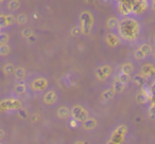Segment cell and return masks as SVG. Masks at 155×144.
I'll list each match as a JSON object with an SVG mask.
<instances>
[{
    "label": "cell",
    "instance_id": "obj_33",
    "mask_svg": "<svg viewBox=\"0 0 155 144\" xmlns=\"http://www.w3.org/2000/svg\"><path fill=\"white\" fill-rule=\"evenodd\" d=\"M19 114H20V117H21L22 119H26L27 118V111L26 110H24V109H19Z\"/></svg>",
    "mask_w": 155,
    "mask_h": 144
},
{
    "label": "cell",
    "instance_id": "obj_8",
    "mask_svg": "<svg viewBox=\"0 0 155 144\" xmlns=\"http://www.w3.org/2000/svg\"><path fill=\"white\" fill-rule=\"evenodd\" d=\"M97 126V121L95 119H87L84 122V127L86 129H93Z\"/></svg>",
    "mask_w": 155,
    "mask_h": 144
},
{
    "label": "cell",
    "instance_id": "obj_3",
    "mask_svg": "<svg viewBox=\"0 0 155 144\" xmlns=\"http://www.w3.org/2000/svg\"><path fill=\"white\" fill-rule=\"evenodd\" d=\"M71 114H72L73 119L77 121H85L88 118V112L82 107V106H74L71 110Z\"/></svg>",
    "mask_w": 155,
    "mask_h": 144
},
{
    "label": "cell",
    "instance_id": "obj_20",
    "mask_svg": "<svg viewBox=\"0 0 155 144\" xmlns=\"http://www.w3.org/2000/svg\"><path fill=\"white\" fill-rule=\"evenodd\" d=\"M9 35L5 33H0V45H7L9 41Z\"/></svg>",
    "mask_w": 155,
    "mask_h": 144
},
{
    "label": "cell",
    "instance_id": "obj_29",
    "mask_svg": "<svg viewBox=\"0 0 155 144\" xmlns=\"http://www.w3.org/2000/svg\"><path fill=\"white\" fill-rule=\"evenodd\" d=\"M81 32H82V30H81L80 27H74L71 31V34H72V36H78V35L81 34Z\"/></svg>",
    "mask_w": 155,
    "mask_h": 144
},
{
    "label": "cell",
    "instance_id": "obj_22",
    "mask_svg": "<svg viewBox=\"0 0 155 144\" xmlns=\"http://www.w3.org/2000/svg\"><path fill=\"white\" fill-rule=\"evenodd\" d=\"M148 101V98H147L146 94H143V93H139V94L137 95V102L138 103H146V102Z\"/></svg>",
    "mask_w": 155,
    "mask_h": 144
},
{
    "label": "cell",
    "instance_id": "obj_28",
    "mask_svg": "<svg viewBox=\"0 0 155 144\" xmlns=\"http://www.w3.org/2000/svg\"><path fill=\"white\" fill-rule=\"evenodd\" d=\"M7 17L5 15H0V28H3V27H7Z\"/></svg>",
    "mask_w": 155,
    "mask_h": 144
},
{
    "label": "cell",
    "instance_id": "obj_41",
    "mask_svg": "<svg viewBox=\"0 0 155 144\" xmlns=\"http://www.w3.org/2000/svg\"><path fill=\"white\" fill-rule=\"evenodd\" d=\"M153 55H154V56H155V50H154V52H153Z\"/></svg>",
    "mask_w": 155,
    "mask_h": 144
},
{
    "label": "cell",
    "instance_id": "obj_37",
    "mask_svg": "<svg viewBox=\"0 0 155 144\" xmlns=\"http://www.w3.org/2000/svg\"><path fill=\"white\" fill-rule=\"evenodd\" d=\"M34 116L35 117H33V118H32V122H34L35 120H37V114H34Z\"/></svg>",
    "mask_w": 155,
    "mask_h": 144
},
{
    "label": "cell",
    "instance_id": "obj_7",
    "mask_svg": "<svg viewBox=\"0 0 155 144\" xmlns=\"http://www.w3.org/2000/svg\"><path fill=\"white\" fill-rule=\"evenodd\" d=\"M56 93L54 91H48L45 94V98H44V101L47 104H52L56 101Z\"/></svg>",
    "mask_w": 155,
    "mask_h": 144
},
{
    "label": "cell",
    "instance_id": "obj_15",
    "mask_svg": "<svg viewBox=\"0 0 155 144\" xmlns=\"http://www.w3.org/2000/svg\"><path fill=\"white\" fill-rule=\"evenodd\" d=\"M15 76L17 78H24L26 76V70L24 68H18L15 70Z\"/></svg>",
    "mask_w": 155,
    "mask_h": 144
},
{
    "label": "cell",
    "instance_id": "obj_4",
    "mask_svg": "<svg viewBox=\"0 0 155 144\" xmlns=\"http://www.w3.org/2000/svg\"><path fill=\"white\" fill-rule=\"evenodd\" d=\"M112 72V68L110 66H103L100 67V68L97 69V76L100 78V80H104Z\"/></svg>",
    "mask_w": 155,
    "mask_h": 144
},
{
    "label": "cell",
    "instance_id": "obj_35",
    "mask_svg": "<svg viewBox=\"0 0 155 144\" xmlns=\"http://www.w3.org/2000/svg\"><path fill=\"white\" fill-rule=\"evenodd\" d=\"M3 137H5V131L1 130V129H0V140L2 139Z\"/></svg>",
    "mask_w": 155,
    "mask_h": 144
},
{
    "label": "cell",
    "instance_id": "obj_14",
    "mask_svg": "<svg viewBox=\"0 0 155 144\" xmlns=\"http://www.w3.org/2000/svg\"><path fill=\"white\" fill-rule=\"evenodd\" d=\"M123 89H124V84H122V83L119 82V81L114 83V91H116V92H121V91H123Z\"/></svg>",
    "mask_w": 155,
    "mask_h": 144
},
{
    "label": "cell",
    "instance_id": "obj_39",
    "mask_svg": "<svg viewBox=\"0 0 155 144\" xmlns=\"http://www.w3.org/2000/svg\"><path fill=\"white\" fill-rule=\"evenodd\" d=\"M135 121H136V122H139L140 119H139V118H137V119H135Z\"/></svg>",
    "mask_w": 155,
    "mask_h": 144
},
{
    "label": "cell",
    "instance_id": "obj_31",
    "mask_svg": "<svg viewBox=\"0 0 155 144\" xmlns=\"http://www.w3.org/2000/svg\"><path fill=\"white\" fill-rule=\"evenodd\" d=\"M5 17H7V24H8V26H9V24H12L14 22V17L12 15H5Z\"/></svg>",
    "mask_w": 155,
    "mask_h": 144
},
{
    "label": "cell",
    "instance_id": "obj_6",
    "mask_svg": "<svg viewBox=\"0 0 155 144\" xmlns=\"http://www.w3.org/2000/svg\"><path fill=\"white\" fill-rule=\"evenodd\" d=\"M20 103L17 101H3L2 103H0V109H7V108H19Z\"/></svg>",
    "mask_w": 155,
    "mask_h": 144
},
{
    "label": "cell",
    "instance_id": "obj_2",
    "mask_svg": "<svg viewBox=\"0 0 155 144\" xmlns=\"http://www.w3.org/2000/svg\"><path fill=\"white\" fill-rule=\"evenodd\" d=\"M80 19L82 21V28H81V30H82V32L84 34H88L91 32V27H93V17H91V13L89 12L82 13Z\"/></svg>",
    "mask_w": 155,
    "mask_h": 144
},
{
    "label": "cell",
    "instance_id": "obj_25",
    "mask_svg": "<svg viewBox=\"0 0 155 144\" xmlns=\"http://www.w3.org/2000/svg\"><path fill=\"white\" fill-rule=\"evenodd\" d=\"M32 35H33V31L31 30L30 28H27L22 31V36H24L25 38H29V37L32 36Z\"/></svg>",
    "mask_w": 155,
    "mask_h": 144
},
{
    "label": "cell",
    "instance_id": "obj_38",
    "mask_svg": "<svg viewBox=\"0 0 155 144\" xmlns=\"http://www.w3.org/2000/svg\"><path fill=\"white\" fill-rule=\"evenodd\" d=\"M152 8H153V10H155V1L153 2V5H152Z\"/></svg>",
    "mask_w": 155,
    "mask_h": 144
},
{
    "label": "cell",
    "instance_id": "obj_27",
    "mask_svg": "<svg viewBox=\"0 0 155 144\" xmlns=\"http://www.w3.org/2000/svg\"><path fill=\"white\" fill-rule=\"evenodd\" d=\"M134 82L137 85H143L144 84V78L142 75H136L134 78Z\"/></svg>",
    "mask_w": 155,
    "mask_h": 144
},
{
    "label": "cell",
    "instance_id": "obj_18",
    "mask_svg": "<svg viewBox=\"0 0 155 144\" xmlns=\"http://www.w3.org/2000/svg\"><path fill=\"white\" fill-rule=\"evenodd\" d=\"M27 21H28V16H27L26 14L21 13V14H19V15H18V17H17V22H18V24H26Z\"/></svg>",
    "mask_w": 155,
    "mask_h": 144
},
{
    "label": "cell",
    "instance_id": "obj_10",
    "mask_svg": "<svg viewBox=\"0 0 155 144\" xmlns=\"http://www.w3.org/2000/svg\"><path fill=\"white\" fill-rule=\"evenodd\" d=\"M132 72H133V66H132V64H124L121 67V73L130 75V73H132Z\"/></svg>",
    "mask_w": 155,
    "mask_h": 144
},
{
    "label": "cell",
    "instance_id": "obj_23",
    "mask_svg": "<svg viewBox=\"0 0 155 144\" xmlns=\"http://www.w3.org/2000/svg\"><path fill=\"white\" fill-rule=\"evenodd\" d=\"M142 72L144 74H152L153 73V68L151 65H146V66L142 68Z\"/></svg>",
    "mask_w": 155,
    "mask_h": 144
},
{
    "label": "cell",
    "instance_id": "obj_34",
    "mask_svg": "<svg viewBox=\"0 0 155 144\" xmlns=\"http://www.w3.org/2000/svg\"><path fill=\"white\" fill-rule=\"evenodd\" d=\"M28 39H29V41H30V43H34L35 39H36V38H35V36H33V35H32V36H30Z\"/></svg>",
    "mask_w": 155,
    "mask_h": 144
},
{
    "label": "cell",
    "instance_id": "obj_16",
    "mask_svg": "<svg viewBox=\"0 0 155 144\" xmlns=\"http://www.w3.org/2000/svg\"><path fill=\"white\" fill-rule=\"evenodd\" d=\"M3 71L7 74H12L15 72V69H14V66L12 64H7L5 66V68H3Z\"/></svg>",
    "mask_w": 155,
    "mask_h": 144
},
{
    "label": "cell",
    "instance_id": "obj_36",
    "mask_svg": "<svg viewBox=\"0 0 155 144\" xmlns=\"http://www.w3.org/2000/svg\"><path fill=\"white\" fill-rule=\"evenodd\" d=\"M75 121H77V120H72V121H71V126H72V127H74L75 125H77V124H75Z\"/></svg>",
    "mask_w": 155,
    "mask_h": 144
},
{
    "label": "cell",
    "instance_id": "obj_13",
    "mask_svg": "<svg viewBox=\"0 0 155 144\" xmlns=\"http://www.w3.org/2000/svg\"><path fill=\"white\" fill-rule=\"evenodd\" d=\"M107 43L112 46H116L119 43V39L115 36L114 34H108L107 35Z\"/></svg>",
    "mask_w": 155,
    "mask_h": 144
},
{
    "label": "cell",
    "instance_id": "obj_1",
    "mask_svg": "<svg viewBox=\"0 0 155 144\" xmlns=\"http://www.w3.org/2000/svg\"><path fill=\"white\" fill-rule=\"evenodd\" d=\"M121 33L127 38H133L138 33V24L134 20H124L120 24Z\"/></svg>",
    "mask_w": 155,
    "mask_h": 144
},
{
    "label": "cell",
    "instance_id": "obj_32",
    "mask_svg": "<svg viewBox=\"0 0 155 144\" xmlns=\"http://www.w3.org/2000/svg\"><path fill=\"white\" fill-rule=\"evenodd\" d=\"M149 114H150L151 118H155V106H152L149 110Z\"/></svg>",
    "mask_w": 155,
    "mask_h": 144
},
{
    "label": "cell",
    "instance_id": "obj_12",
    "mask_svg": "<svg viewBox=\"0 0 155 144\" xmlns=\"http://www.w3.org/2000/svg\"><path fill=\"white\" fill-rule=\"evenodd\" d=\"M114 89H107L102 93V99L103 100H110L114 97Z\"/></svg>",
    "mask_w": 155,
    "mask_h": 144
},
{
    "label": "cell",
    "instance_id": "obj_9",
    "mask_svg": "<svg viewBox=\"0 0 155 144\" xmlns=\"http://www.w3.org/2000/svg\"><path fill=\"white\" fill-rule=\"evenodd\" d=\"M69 109L67 107H61L60 109L58 110V116L62 119H65V118H68L69 117Z\"/></svg>",
    "mask_w": 155,
    "mask_h": 144
},
{
    "label": "cell",
    "instance_id": "obj_26",
    "mask_svg": "<svg viewBox=\"0 0 155 144\" xmlns=\"http://www.w3.org/2000/svg\"><path fill=\"white\" fill-rule=\"evenodd\" d=\"M140 50H141V52L144 54V56H146V55H148V54H150V52H151V47H150L149 45H143V46H141Z\"/></svg>",
    "mask_w": 155,
    "mask_h": 144
},
{
    "label": "cell",
    "instance_id": "obj_19",
    "mask_svg": "<svg viewBox=\"0 0 155 144\" xmlns=\"http://www.w3.org/2000/svg\"><path fill=\"white\" fill-rule=\"evenodd\" d=\"M117 24H118V19H117V18L112 17V18H110V19L107 20V27L110 29L115 28V27H116Z\"/></svg>",
    "mask_w": 155,
    "mask_h": 144
},
{
    "label": "cell",
    "instance_id": "obj_30",
    "mask_svg": "<svg viewBox=\"0 0 155 144\" xmlns=\"http://www.w3.org/2000/svg\"><path fill=\"white\" fill-rule=\"evenodd\" d=\"M143 57H144V54L141 52V50L138 49L137 51L135 52V58L136 59H142Z\"/></svg>",
    "mask_w": 155,
    "mask_h": 144
},
{
    "label": "cell",
    "instance_id": "obj_17",
    "mask_svg": "<svg viewBox=\"0 0 155 144\" xmlns=\"http://www.w3.org/2000/svg\"><path fill=\"white\" fill-rule=\"evenodd\" d=\"M20 7V2L19 1H11V2H9V9L11 10V11H16V10H18Z\"/></svg>",
    "mask_w": 155,
    "mask_h": 144
},
{
    "label": "cell",
    "instance_id": "obj_5",
    "mask_svg": "<svg viewBox=\"0 0 155 144\" xmlns=\"http://www.w3.org/2000/svg\"><path fill=\"white\" fill-rule=\"evenodd\" d=\"M47 85H48V82L45 78H37V80L33 81V83H32V87L35 90H43L44 88L47 87Z\"/></svg>",
    "mask_w": 155,
    "mask_h": 144
},
{
    "label": "cell",
    "instance_id": "obj_11",
    "mask_svg": "<svg viewBox=\"0 0 155 144\" xmlns=\"http://www.w3.org/2000/svg\"><path fill=\"white\" fill-rule=\"evenodd\" d=\"M11 52V48L8 45H0V55L5 56L8 54H10Z\"/></svg>",
    "mask_w": 155,
    "mask_h": 144
},
{
    "label": "cell",
    "instance_id": "obj_40",
    "mask_svg": "<svg viewBox=\"0 0 155 144\" xmlns=\"http://www.w3.org/2000/svg\"><path fill=\"white\" fill-rule=\"evenodd\" d=\"M78 144H88L87 142H83V143H78Z\"/></svg>",
    "mask_w": 155,
    "mask_h": 144
},
{
    "label": "cell",
    "instance_id": "obj_24",
    "mask_svg": "<svg viewBox=\"0 0 155 144\" xmlns=\"http://www.w3.org/2000/svg\"><path fill=\"white\" fill-rule=\"evenodd\" d=\"M15 91L18 93V94H20V93H24L25 91H26V86H25L24 84H18L17 86L15 87Z\"/></svg>",
    "mask_w": 155,
    "mask_h": 144
},
{
    "label": "cell",
    "instance_id": "obj_21",
    "mask_svg": "<svg viewBox=\"0 0 155 144\" xmlns=\"http://www.w3.org/2000/svg\"><path fill=\"white\" fill-rule=\"evenodd\" d=\"M130 81V75L124 73H120L119 74V82H121L122 84H125Z\"/></svg>",
    "mask_w": 155,
    "mask_h": 144
}]
</instances>
